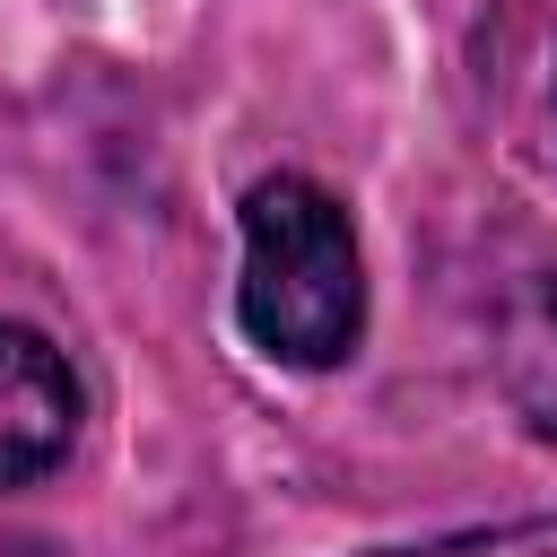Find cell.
<instances>
[{"instance_id": "6da1fadb", "label": "cell", "mask_w": 557, "mask_h": 557, "mask_svg": "<svg viewBox=\"0 0 557 557\" xmlns=\"http://www.w3.org/2000/svg\"><path fill=\"white\" fill-rule=\"evenodd\" d=\"M235 322L261 357L278 366H339L366 331V261L348 200L322 191L313 174H270L244 191V278H235Z\"/></svg>"}, {"instance_id": "7a4b0ae2", "label": "cell", "mask_w": 557, "mask_h": 557, "mask_svg": "<svg viewBox=\"0 0 557 557\" xmlns=\"http://www.w3.org/2000/svg\"><path fill=\"white\" fill-rule=\"evenodd\" d=\"M78 418H87V400H78L70 357L44 331L0 322V496L52 479L78 444Z\"/></svg>"}, {"instance_id": "3957f363", "label": "cell", "mask_w": 557, "mask_h": 557, "mask_svg": "<svg viewBox=\"0 0 557 557\" xmlns=\"http://www.w3.org/2000/svg\"><path fill=\"white\" fill-rule=\"evenodd\" d=\"M374 557H557V513L487 522V531H453V540H418V548H374Z\"/></svg>"}]
</instances>
